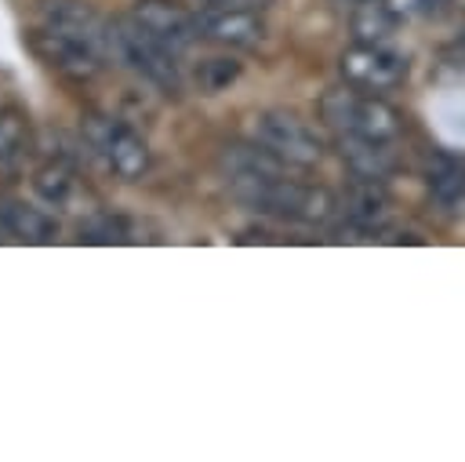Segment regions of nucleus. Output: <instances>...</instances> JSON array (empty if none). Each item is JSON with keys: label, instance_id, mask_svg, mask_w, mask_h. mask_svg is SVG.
Wrapping results in <instances>:
<instances>
[{"label": "nucleus", "instance_id": "nucleus-9", "mask_svg": "<svg viewBox=\"0 0 465 462\" xmlns=\"http://www.w3.org/2000/svg\"><path fill=\"white\" fill-rule=\"evenodd\" d=\"M131 18L153 33L160 44H167L174 55H182L185 47H193L200 40V22L196 15H189L182 4L174 0H134Z\"/></svg>", "mask_w": 465, "mask_h": 462}, {"label": "nucleus", "instance_id": "nucleus-11", "mask_svg": "<svg viewBox=\"0 0 465 462\" xmlns=\"http://www.w3.org/2000/svg\"><path fill=\"white\" fill-rule=\"evenodd\" d=\"M338 149H341V160L349 164V171H352L356 178H374V182H381V178L392 171V164H396V156H392V149H389L385 138L338 135Z\"/></svg>", "mask_w": 465, "mask_h": 462}, {"label": "nucleus", "instance_id": "nucleus-23", "mask_svg": "<svg viewBox=\"0 0 465 462\" xmlns=\"http://www.w3.org/2000/svg\"><path fill=\"white\" fill-rule=\"evenodd\" d=\"M207 4H240V0H207Z\"/></svg>", "mask_w": 465, "mask_h": 462}, {"label": "nucleus", "instance_id": "nucleus-17", "mask_svg": "<svg viewBox=\"0 0 465 462\" xmlns=\"http://www.w3.org/2000/svg\"><path fill=\"white\" fill-rule=\"evenodd\" d=\"M33 189H36V196L44 204L65 207L73 200V189H76V164H73V156H54L44 167H36Z\"/></svg>", "mask_w": 465, "mask_h": 462}, {"label": "nucleus", "instance_id": "nucleus-6", "mask_svg": "<svg viewBox=\"0 0 465 462\" xmlns=\"http://www.w3.org/2000/svg\"><path fill=\"white\" fill-rule=\"evenodd\" d=\"M25 44H29V51H33L47 69H54L58 76L76 80V84L94 80V76L102 73V65H105V55H98L94 47H87V44L65 36V33L44 29V25L29 29V33H25Z\"/></svg>", "mask_w": 465, "mask_h": 462}, {"label": "nucleus", "instance_id": "nucleus-21", "mask_svg": "<svg viewBox=\"0 0 465 462\" xmlns=\"http://www.w3.org/2000/svg\"><path fill=\"white\" fill-rule=\"evenodd\" d=\"M414 4H418V11H421V15H436L447 0H414Z\"/></svg>", "mask_w": 465, "mask_h": 462}, {"label": "nucleus", "instance_id": "nucleus-12", "mask_svg": "<svg viewBox=\"0 0 465 462\" xmlns=\"http://www.w3.org/2000/svg\"><path fill=\"white\" fill-rule=\"evenodd\" d=\"M0 218L7 226V236L22 240V244H54L58 240V218L40 211V207H29L22 200H4L0 204Z\"/></svg>", "mask_w": 465, "mask_h": 462}, {"label": "nucleus", "instance_id": "nucleus-8", "mask_svg": "<svg viewBox=\"0 0 465 462\" xmlns=\"http://www.w3.org/2000/svg\"><path fill=\"white\" fill-rule=\"evenodd\" d=\"M36 25L65 33L109 58V18H102L87 0H36Z\"/></svg>", "mask_w": 465, "mask_h": 462}, {"label": "nucleus", "instance_id": "nucleus-19", "mask_svg": "<svg viewBox=\"0 0 465 462\" xmlns=\"http://www.w3.org/2000/svg\"><path fill=\"white\" fill-rule=\"evenodd\" d=\"M432 186H436V196H440L450 211H465V167H461V171L454 167V171L436 175Z\"/></svg>", "mask_w": 465, "mask_h": 462}, {"label": "nucleus", "instance_id": "nucleus-14", "mask_svg": "<svg viewBox=\"0 0 465 462\" xmlns=\"http://www.w3.org/2000/svg\"><path fill=\"white\" fill-rule=\"evenodd\" d=\"M341 207L356 229H381L389 222V196L374 178H356L352 189L341 196Z\"/></svg>", "mask_w": 465, "mask_h": 462}, {"label": "nucleus", "instance_id": "nucleus-10", "mask_svg": "<svg viewBox=\"0 0 465 462\" xmlns=\"http://www.w3.org/2000/svg\"><path fill=\"white\" fill-rule=\"evenodd\" d=\"M196 22H200V36L225 44V47H254L265 36L262 15L243 4H214V7L200 11Z\"/></svg>", "mask_w": 465, "mask_h": 462}, {"label": "nucleus", "instance_id": "nucleus-2", "mask_svg": "<svg viewBox=\"0 0 465 462\" xmlns=\"http://www.w3.org/2000/svg\"><path fill=\"white\" fill-rule=\"evenodd\" d=\"M109 58L120 62L124 69L138 73L145 84L160 87L163 95H178L182 91V69H178V55L160 44L153 33H145L131 11L109 18Z\"/></svg>", "mask_w": 465, "mask_h": 462}, {"label": "nucleus", "instance_id": "nucleus-22", "mask_svg": "<svg viewBox=\"0 0 465 462\" xmlns=\"http://www.w3.org/2000/svg\"><path fill=\"white\" fill-rule=\"evenodd\" d=\"M4 236H7V226H4V218H0V240H4Z\"/></svg>", "mask_w": 465, "mask_h": 462}, {"label": "nucleus", "instance_id": "nucleus-24", "mask_svg": "<svg viewBox=\"0 0 465 462\" xmlns=\"http://www.w3.org/2000/svg\"><path fill=\"white\" fill-rule=\"evenodd\" d=\"M352 4H356V0H352Z\"/></svg>", "mask_w": 465, "mask_h": 462}, {"label": "nucleus", "instance_id": "nucleus-5", "mask_svg": "<svg viewBox=\"0 0 465 462\" xmlns=\"http://www.w3.org/2000/svg\"><path fill=\"white\" fill-rule=\"evenodd\" d=\"M254 142H262L269 153H276L291 167H309V164H320L323 156L320 135L305 120L283 109H265L254 116Z\"/></svg>", "mask_w": 465, "mask_h": 462}, {"label": "nucleus", "instance_id": "nucleus-16", "mask_svg": "<svg viewBox=\"0 0 465 462\" xmlns=\"http://www.w3.org/2000/svg\"><path fill=\"white\" fill-rule=\"evenodd\" d=\"M29 153V116L18 105L0 109V175H15Z\"/></svg>", "mask_w": 465, "mask_h": 462}, {"label": "nucleus", "instance_id": "nucleus-13", "mask_svg": "<svg viewBox=\"0 0 465 462\" xmlns=\"http://www.w3.org/2000/svg\"><path fill=\"white\" fill-rule=\"evenodd\" d=\"M218 164H222L225 178H240V175H247V178H272V175H287V164H283L276 153H269L262 142H258V146H243V142L225 146Z\"/></svg>", "mask_w": 465, "mask_h": 462}, {"label": "nucleus", "instance_id": "nucleus-1", "mask_svg": "<svg viewBox=\"0 0 465 462\" xmlns=\"http://www.w3.org/2000/svg\"><path fill=\"white\" fill-rule=\"evenodd\" d=\"M232 196L262 215H276L287 222H305V226H320L334 215L338 200L331 189L323 186H309V182H294L287 175H272V178H225Z\"/></svg>", "mask_w": 465, "mask_h": 462}, {"label": "nucleus", "instance_id": "nucleus-18", "mask_svg": "<svg viewBox=\"0 0 465 462\" xmlns=\"http://www.w3.org/2000/svg\"><path fill=\"white\" fill-rule=\"evenodd\" d=\"M80 240L84 244H131L138 240L134 236V226L124 218V215H113V211H94L80 222Z\"/></svg>", "mask_w": 465, "mask_h": 462}, {"label": "nucleus", "instance_id": "nucleus-7", "mask_svg": "<svg viewBox=\"0 0 465 462\" xmlns=\"http://www.w3.org/2000/svg\"><path fill=\"white\" fill-rule=\"evenodd\" d=\"M341 80L349 87L360 91H392L407 80V58H400L396 51H389L385 44H356L338 58Z\"/></svg>", "mask_w": 465, "mask_h": 462}, {"label": "nucleus", "instance_id": "nucleus-15", "mask_svg": "<svg viewBox=\"0 0 465 462\" xmlns=\"http://www.w3.org/2000/svg\"><path fill=\"white\" fill-rule=\"evenodd\" d=\"M349 29L356 44H389L400 33V15L385 0H356Z\"/></svg>", "mask_w": 465, "mask_h": 462}, {"label": "nucleus", "instance_id": "nucleus-3", "mask_svg": "<svg viewBox=\"0 0 465 462\" xmlns=\"http://www.w3.org/2000/svg\"><path fill=\"white\" fill-rule=\"evenodd\" d=\"M84 142L91 146V153L124 182H138L149 175L153 167V153L149 142L124 124L120 116H105V113H87L84 116Z\"/></svg>", "mask_w": 465, "mask_h": 462}, {"label": "nucleus", "instance_id": "nucleus-4", "mask_svg": "<svg viewBox=\"0 0 465 462\" xmlns=\"http://www.w3.org/2000/svg\"><path fill=\"white\" fill-rule=\"evenodd\" d=\"M320 116L338 131V135H363V138H385L392 142L400 135V113L360 87H334L320 98Z\"/></svg>", "mask_w": 465, "mask_h": 462}, {"label": "nucleus", "instance_id": "nucleus-20", "mask_svg": "<svg viewBox=\"0 0 465 462\" xmlns=\"http://www.w3.org/2000/svg\"><path fill=\"white\" fill-rule=\"evenodd\" d=\"M236 73H240V65H236L232 58H207L196 76H200V87H203V91H218V87H225L229 80H236Z\"/></svg>", "mask_w": 465, "mask_h": 462}]
</instances>
